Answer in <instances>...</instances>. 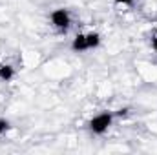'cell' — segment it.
Segmentation results:
<instances>
[{
    "label": "cell",
    "mask_w": 157,
    "mask_h": 155,
    "mask_svg": "<svg viewBox=\"0 0 157 155\" xmlns=\"http://www.w3.org/2000/svg\"><path fill=\"white\" fill-rule=\"evenodd\" d=\"M112 122H113V113H110V112H102V113H97V115L88 122V128H90L91 133H95V135H102L104 131H108V128L112 126Z\"/></svg>",
    "instance_id": "1"
},
{
    "label": "cell",
    "mask_w": 157,
    "mask_h": 155,
    "mask_svg": "<svg viewBox=\"0 0 157 155\" xmlns=\"http://www.w3.org/2000/svg\"><path fill=\"white\" fill-rule=\"evenodd\" d=\"M49 20H51V24H53L59 31H66L68 26H70V13H68V9H64V7L53 9L51 15H49Z\"/></svg>",
    "instance_id": "2"
},
{
    "label": "cell",
    "mask_w": 157,
    "mask_h": 155,
    "mask_svg": "<svg viewBox=\"0 0 157 155\" xmlns=\"http://www.w3.org/2000/svg\"><path fill=\"white\" fill-rule=\"evenodd\" d=\"M71 49L77 51V53H82V51H88V40H86V33H78L77 37L71 42Z\"/></svg>",
    "instance_id": "3"
},
{
    "label": "cell",
    "mask_w": 157,
    "mask_h": 155,
    "mask_svg": "<svg viewBox=\"0 0 157 155\" xmlns=\"http://www.w3.org/2000/svg\"><path fill=\"white\" fill-rule=\"evenodd\" d=\"M86 40H88V49H95V47H99V44H101V35L95 33V31L86 33Z\"/></svg>",
    "instance_id": "4"
},
{
    "label": "cell",
    "mask_w": 157,
    "mask_h": 155,
    "mask_svg": "<svg viewBox=\"0 0 157 155\" xmlns=\"http://www.w3.org/2000/svg\"><path fill=\"white\" fill-rule=\"evenodd\" d=\"M13 75H15V71H13V68H11V66H7V64L0 66V80L9 82V80L13 78Z\"/></svg>",
    "instance_id": "5"
},
{
    "label": "cell",
    "mask_w": 157,
    "mask_h": 155,
    "mask_svg": "<svg viewBox=\"0 0 157 155\" xmlns=\"http://www.w3.org/2000/svg\"><path fill=\"white\" fill-rule=\"evenodd\" d=\"M9 128H11V126H9V120H6V119H0V135H2V133H6Z\"/></svg>",
    "instance_id": "6"
},
{
    "label": "cell",
    "mask_w": 157,
    "mask_h": 155,
    "mask_svg": "<svg viewBox=\"0 0 157 155\" xmlns=\"http://www.w3.org/2000/svg\"><path fill=\"white\" fill-rule=\"evenodd\" d=\"M152 46H154V51L157 53V29L152 33Z\"/></svg>",
    "instance_id": "7"
},
{
    "label": "cell",
    "mask_w": 157,
    "mask_h": 155,
    "mask_svg": "<svg viewBox=\"0 0 157 155\" xmlns=\"http://www.w3.org/2000/svg\"><path fill=\"white\" fill-rule=\"evenodd\" d=\"M115 4H119V6H132L133 0H115Z\"/></svg>",
    "instance_id": "8"
}]
</instances>
